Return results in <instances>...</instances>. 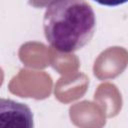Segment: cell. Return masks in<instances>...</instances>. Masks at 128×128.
<instances>
[{
  "label": "cell",
  "instance_id": "cell-1",
  "mask_svg": "<svg viewBox=\"0 0 128 128\" xmlns=\"http://www.w3.org/2000/svg\"><path fill=\"white\" fill-rule=\"evenodd\" d=\"M43 29L55 50L71 53L83 48L96 29L95 13L85 0H59L44 13Z\"/></svg>",
  "mask_w": 128,
  "mask_h": 128
},
{
  "label": "cell",
  "instance_id": "cell-2",
  "mask_svg": "<svg viewBox=\"0 0 128 128\" xmlns=\"http://www.w3.org/2000/svg\"><path fill=\"white\" fill-rule=\"evenodd\" d=\"M0 127L31 128L34 126L31 109L23 103L11 99H1Z\"/></svg>",
  "mask_w": 128,
  "mask_h": 128
},
{
  "label": "cell",
  "instance_id": "cell-3",
  "mask_svg": "<svg viewBox=\"0 0 128 128\" xmlns=\"http://www.w3.org/2000/svg\"><path fill=\"white\" fill-rule=\"evenodd\" d=\"M59 0H28V3L34 8H44V7L50 6L51 4Z\"/></svg>",
  "mask_w": 128,
  "mask_h": 128
},
{
  "label": "cell",
  "instance_id": "cell-4",
  "mask_svg": "<svg viewBox=\"0 0 128 128\" xmlns=\"http://www.w3.org/2000/svg\"><path fill=\"white\" fill-rule=\"evenodd\" d=\"M95 2H97L100 5H104V6H118V5H122L126 2H128V0H93Z\"/></svg>",
  "mask_w": 128,
  "mask_h": 128
}]
</instances>
